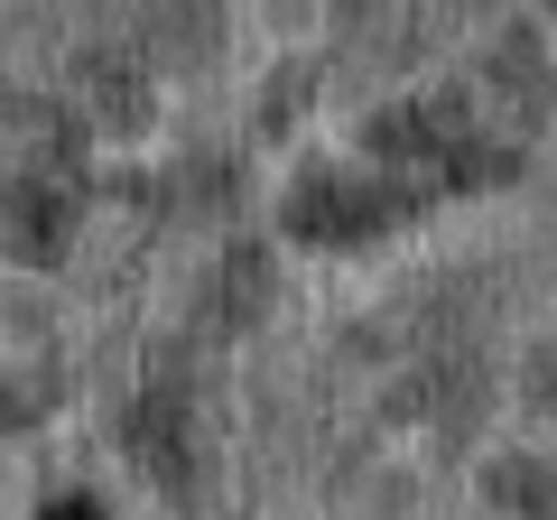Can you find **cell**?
I'll return each mask as SVG.
<instances>
[{
	"label": "cell",
	"instance_id": "obj_1",
	"mask_svg": "<svg viewBox=\"0 0 557 520\" xmlns=\"http://www.w3.org/2000/svg\"><path fill=\"white\" fill-rule=\"evenodd\" d=\"M372 149H381V159H418V168H437L446 186H502V177L520 168V149L502 140V131H483L465 94L409 102V112H381V121H372Z\"/></svg>",
	"mask_w": 557,
	"mask_h": 520
},
{
	"label": "cell",
	"instance_id": "obj_2",
	"mask_svg": "<svg viewBox=\"0 0 557 520\" xmlns=\"http://www.w3.org/2000/svg\"><path fill=\"white\" fill-rule=\"evenodd\" d=\"M418 214V186H391V177H344V168H307L278 205L288 242H317V251H362V242L399 233Z\"/></svg>",
	"mask_w": 557,
	"mask_h": 520
},
{
	"label": "cell",
	"instance_id": "obj_3",
	"mask_svg": "<svg viewBox=\"0 0 557 520\" xmlns=\"http://www.w3.org/2000/svg\"><path fill=\"white\" fill-rule=\"evenodd\" d=\"M75 205H84L75 131H65V121H47L38 149H28L20 177H10V196H0V223H10V242H20V260H57L65 233H75Z\"/></svg>",
	"mask_w": 557,
	"mask_h": 520
},
{
	"label": "cell",
	"instance_id": "obj_4",
	"mask_svg": "<svg viewBox=\"0 0 557 520\" xmlns=\"http://www.w3.org/2000/svg\"><path fill=\"white\" fill-rule=\"evenodd\" d=\"M121 437H131V456L149 465L168 493H196V428H186V391H168V381H159L149 400H131Z\"/></svg>",
	"mask_w": 557,
	"mask_h": 520
},
{
	"label": "cell",
	"instance_id": "obj_5",
	"mask_svg": "<svg viewBox=\"0 0 557 520\" xmlns=\"http://www.w3.org/2000/svg\"><path fill=\"white\" fill-rule=\"evenodd\" d=\"M214 20H223V0H149V28H159L168 57H205L214 47Z\"/></svg>",
	"mask_w": 557,
	"mask_h": 520
},
{
	"label": "cell",
	"instance_id": "obj_6",
	"mask_svg": "<svg viewBox=\"0 0 557 520\" xmlns=\"http://www.w3.org/2000/svg\"><path fill=\"white\" fill-rule=\"evenodd\" d=\"M493 502L511 520H557V474L530 465V456H511V465H493Z\"/></svg>",
	"mask_w": 557,
	"mask_h": 520
},
{
	"label": "cell",
	"instance_id": "obj_7",
	"mask_svg": "<svg viewBox=\"0 0 557 520\" xmlns=\"http://www.w3.org/2000/svg\"><path fill=\"white\" fill-rule=\"evenodd\" d=\"M260 288H270V270H260V251H233V260H223V317H251V307H260Z\"/></svg>",
	"mask_w": 557,
	"mask_h": 520
},
{
	"label": "cell",
	"instance_id": "obj_8",
	"mask_svg": "<svg viewBox=\"0 0 557 520\" xmlns=\"http://www.w3.org/2000/svg\"><path fill=\"white\" fill-rule=\"evenodd\" d=\"M94 94H102V102H94V112H102V121H139V112H149V102H139V75H121V65H112V57H102V65H94Z\"/></svg>",
	"mask_w": 557,
	"mask_h": 520
},
{
	"label": "cell",
	"instance_id": "obj_9",
	"mask_svg": "<svg viewBox=\"0 0 557 520\" xmlns=\"http://www.w3.org/2000/svg\"><path fill=\"white\" fill-rule=\"evenodd\" d=\"M28 419H38V391H28V381H0V437L28 428Z\"/></svg>",
	"mask_w": 557,
	"mask_h": 520
},
{
	"label": "cell",
	"instance_id": "obj_10",
	"mask_svg": "<svg viewBox=\"0 0 557 520\" xmlns=\"http://www.w3.org/2000/svg\"><path fill=\"white\" fill-rule=\"evenodd\" d=\"M530 400H539V409H548V419H557V344H548V354L530 362Z\"/></svg>",
	"mask_w": 557,
	"mask_h": 520
},
{
	"label": "cell",
	"instance_id": "obj_11",
	"mask_svg": "<svg viewBox=\"0 0 557 520\" xmlns=\"http://www.w3.org/2000/svg\"><path fill=\"white\" fill-rule=\"evenodd\" d=\"M47 520H102V502H84V493H65V502H47Z\"/></svg>",
	"mask_w": 557,
	"mask_h": 520
}]
</instances>
